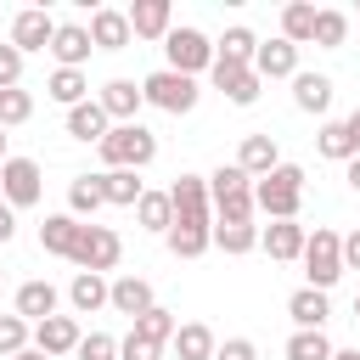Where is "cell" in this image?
I'll return each instance as SVG.
<instances>
[{
    "mask_svg": "<svg viewBox=\"0 0 360 360\" xmlns=\"http://www.w3.org/2000/svg\"><path fill=\"white\" fill-rule=\"evenodd\" d=\"M174 28V6L169 0H135L129 6V34L135 39H169Z\"/></svg>",
    "mask_w": 360,
    "mask_h": 360,
    "instance_id": "cell-13",
    "label": "cell"
},
{
    "mask_svg": "<svg viewBox=\"0 0 360 360\" xmlns=\"http://www.w3.org/2000/svg\"><path fill=\"white\" fill-rule=\"evenodd\" d=\"M292 101H298V112H326L332 107V79L326 73H298L292 79Z\"/></svg>",
    "mask_w": 360,
    "mask_h": 360,
    "instance_id": "cell-28",
    "label": "cell"
},
{
    "mask_svg": "<svg viewBox=\"0 0 360 360\" xmlns=\"http://www.w3.org/2000/svg\"><path fill=\"white\" fill-rule=\"evenodd\" d=\"M315 152H321V158H338V163H349V158H354V146H349V129H343V124H321V135H315Z\"/></svg>",
    "mask_w": 360,
    "mask_h": 360,
    "instance_id": "cell-40",
    "label": "cell"
},
{
    "mask_svg": "<svg viewBox=\"0 0 360 360\" xmlns=\"http://www.w3.org/2000/svg\"><path fill=\"white\" fill-rule=\"evenodd\" d=\"M11 236H17V208H11L6 197H0V248H6Z\"/></svg>",
    "mask_w": 360,
    "mask_h": 360,
    "instance_id": "cell-46",
    "label": "cell"
},
{
    "mask_svg": "<svg viewBox=\"0 0 360 360\" xmlns=\"http://www.w3.org/2000/svg\"><path fill=\"white\" fill-rule=\"evenodd\" d=\"M0 163H6V129H0Z\"/></svg>",
    "mask_w": 360,
    "mask_h": 360,
    "instance_id": "cell-52",
    "label": "cell"
},
{
    "mask_svg": "<svg viewBox=\"0 0 360 360\" xmlns=\"http://www.w3.org/2000/svg\"><path fill=\"white\" fill-rule=\"evenodd\" d=\"M287 315H292V326H298V332H321V326H326V315H332V304H326V292L298 287V292L287 298Z\"/></svg>",
    "mask_w": 360,
    "mask_h": 360,
    "instance_id": "cell-24",
    "label": "cell"
},
{
    "mask_svg": "<svg viewBox=\"0 0 360 360\" xmlns=\"http://www.w3.org/2000/svg\"><path fill=\"white\" fill-rule=\"evenodd\" d=\"M152 304H158V298H152V281H146V276H118V281H112V309H118V315L141 321Z\"/></svg>",
    "mask_w": 360,
    "mask_h": 360,
    "instance_id": "cell-23",
    "label": "cell"
},
{
    "mask_svg": "<svg viewBox=\"0 0 360 360\" xmlns=\"http://www.w3.org/2000/svg\"><path fill=\"white\" fill-rule=\"evenodd\" d=\"M34 118V96L17 84V90H0V129H17Z\"/></svg>",
    "mask_w": 360,
    "mask_h": 360,
    "instance_id": "cell-38",
    "label": "cell"
},
{
    "mask_svg": "<svg viewBox=\"0 0 360 360\" xmlns=\"http://www.w3.org/2000/svg\"><path fill=\"white\" fill-rule=\"evenodd\" d=\"M0 197H6L11 208H34V202L45 197L39 163H34V158H6V163H0Z\"/></svg>",
    "mask_w": 360,
    "mask_h": 360,
    "instance_id": "cell-8",
    "label": "cell"
},
{
    "mask_svg": "<svg viewBox=\"0 0 360 360\" xmlns=\"http://www.w3.org/2000/svg\"><path fill=\"white\" fill-rule=\"evenodd\" d=\"M219 51V62H242V68H253V56H259V39H253V28H225V39L214 45Z\"/></svg>",
    "mask_w": 360,
    "mask_h": 360,
    "instance_id": "cell-34",
    "label": "cell"
},
{
    "mask_svg": "<svg viewBox=\"0 0 360 360\" xmlns=\"http://www.w3.org/2000/svg\"><path fill=\"white\" fill-rule=\"evenodd\" d=\"M343 180H349V186L360 191V158H349V174H343Z\"/></svg>",
    "mask_w": 360,
    "mask_h": 360,
    "instance_id": "cell-49",
    "label": "cell"
},
{
    "mask_svg": "<svg viewBox=\"0 0 360 360\" xmlns=\"http://www.w3.org/2000/svg\"><path fill=\"white\" fill-rule=\"evenodd\" d=\"M17 84H22V51L6 39L0 45V90H17Z\"/></svg>",
    "mask_w": 360,
    "mask_h": 360,
    "instance_id": "cell-43",
    "label": "cell"
},
{
    "mask_svg": "<svg viewBox=\"0 0 360 360\" xmlns=\"http://www.w3.org/2000/svg\"><path fill=\"white\" fill-rule=\"evenodd\" d=\"M28 349V321L22 315H0V360H17Z\"/></svg>",
    "mask_w": 360,
    "mask_h": 360,
    "instance_id": "cell-41",
    "label": "cell"
},
{
    "mask_svg": "<svg viewBox=\"0 0 360 360\" xmlns=\"http://www.w3.org/2000/svg\"><path fill=\"white\" fill-rule=\"evenodd\" d=\"M236 169H242L248 180H264L270 169H281V146H276V135H248L242 152H236Z\"/></svg>",
    "mask_w": 360,
    "mask_h": 360,
    "instance_id": "cell-19",
    "label": "cell"
},
{
    "mask_svg": "<svg viewBox=\"0 0 360 360\" xmlns=\"http://www.w3.org/2000/svg\"><path fill=\"white\" fill-rule=\"evenodd\" d=\"M304 276H309L315 292H326L343 276V236L338 231H326V225L309 231V242H304Z\"/></svg>",
    "mask_w": 360,
    "mask_h": 360,
    "instance_id": "cell-5",
    "label": "cell"
},
{
    "mask_svg": "<svg viewBox=\"0 0 360 360\" xmlns=\"http://www.w3.org/2000/svg\"><path fill=\"white\" fill-rule=\"evenodd\" d=\"M90 51H96V39H90V28H84V22H56V39H51L56 68H79Z\"/></svg>",
    "mask_w": 360,
    "mask_h": 360,
    "instance_id": "cell-20",
    "label": "cell"
},
{
    "mask_svg": "<svg viewBox=\"0 0 360 360\" xmlns=\"http://www.w3.org/2000/svg\"><path fill=\"white\" fill-rule=\"evenodd\" d=\"M79 343H84V332H79V321H73V315H51V321H39V326H34V349H39L45 360L73 354Z\"/></svg>",
    "mask_w": 360,
    "mask_h": 360,
    "instance_id": "cell-12",
    "label": "cell"
},
{
    "mask_svg": "<svg viewBox=\"0 0 360 360\" xmlns=\"http://www.w3.org/2000/svg\"><path fill=\"white\" fill-rule=\"evenodd\" d=\"M118 259H124V242H118V231H107V225H84L73 264H79V270H90V276H101V270H118Z\"/></svg>",
    "mask_w": 360,
    "mask_h": 360,
    "instance_id": "cell-9",
    "label": "cell"
},
{
    "mask_svg": "<svg viewBox=\"0 0 360 360\" xmlns=\"http://www.w3.org/2000/svg\"><path fill=\"white\" fill-rule=\"evenodd\" d=\"M17 360H45V354H39V349H22V354H17Z\"/></svg>",
    "mask_w": 360,
    "mask_h": 360,
    "instance_id": "cell-51",
    "label": "cell"
},
{
    "mask_svg": "<svg viewBox=\"0 0 360 360\" xmlns=\"http://www.w3.org/2000/svg\"><path fill=\"white\" fill-rule=\"evenodd\" d=\"M208 79H214V90H225L231 107H253V101H259V84H264L253 68H242V62H219V56H214Z\"/></svg>",
    "mask_w": 360,
    "mask_h": 360,
    "instance_id": "cell-11",
    "label": "cell"
},
{
    "mask_svg": "<svg viewBox=\"0 0 360 360\" xmlns=\"http://www.w3.org/2000/svg\"><path fill=\"white\" fill-rule=\"evenodd\" d=\"M56 298H62V292H56L51 281H22V287H17V315H22L28 326H39V321L56 315Z\"/></svg>",
    "mask_w": 360,
    "mask_h": 360,
    "instance_id": "cell-22",
    "label": "cell"
},
{
    "mask_svg": "<svg viewBox=\"0 0 360 360\" xmlns=\"http://www.w3.org/2000/svg\"><path fill=\"white\" fill-rule=\"evenodd\" d=\"M96 152H101V163H107V169H135V174H141V169L158 158V135H152L141 118H135V124H112V129L101 135V146H96Z\"/></svg>",
    "mask_w": 360,
    "mask_h": 360,
    "instance_id": "cell-1",
    "label": "cell"
},
{
    "mask_svg": "<svg viewBox=\"0 0 360 360\" xmlns=\"http://www.w3.org/2000/svg\"><path fill=\"white\" fill-rule=\"evenodd\" d=\"M141 96L158 107V112H191L197 107V96H202V84L197 79H186V73H174V68H158V73H146L141 79Z\"/></svg>",
    "mask_w": 360,
    "mask_h": 360,
    "instance_id": "cell-4",
    "label": "cell"
},
{
    "mask_svg": "<svg viewBox=\"0 0 360 360\" xmlns=\"http://www.w3.org/2000/svg\"><path fill=\"white\" fill-rule=\"evenodd\" d=\"M79 360H118V338H107V332H90L79 349H73Z\"/></svg>",
    "mask_w": 360,
    "mask_h": 360,
    "instance_id": "cell-42",
    "label": "cell"
},
{
    "mask_svg": "<svg viewBox=\"0 0 360 360\" xmlns=\"http://www.w3.org/2000/svg\"><path fill=\"white\" fill-rule=\"evenodd\" d=\"M101 191H107L112 208H135V202L146 197V186H141L135 169H107V174H101Z\"/></svg>",
    "mask_w": 360,
    "mask_h": 360,
    "instance_id": "cell-29",
    "label": "cell"
},
{
    "mask_svg": "<svg viewBox=\"0 0 360 360\" xmlns=\"http://www.w3.org/2000/svg\"><path fill=\"white\" fill-rule=\"evenodd\" d=\"M90 39H96V51H124L135 34H129V11H112V6H96L90 11Z\"/></svg>",
    "mask_w": 360,
    "mask_h": 360,
    "instance_id": "cell-14",
    "label": "cell"
},
{
    "mask_svg": "<svg viewBox=\"0 0 360 360\" xmlns=\"http://www.w3.org/2000/svg\"><path fill=\"white\" fill-rule=\"evenodd\" d=\"M281 39H292V45H309L315 39V6L309 0L281 6Z\"/></svg>",
    "mask_w": 360,
    "mask_h": 360,
    "instance_id": "cell-33",
    "label": "cell"
},
{
    "mask_svg": "<svg viewBox=\"0 0 360 360\" xmlns=\"http://www.w3.org/2000/svg\"><path fill=\"white\" fill-rule=\"evenodd\" d=\"M118 360H163V349H158V343H141V338L129 332V338L118 343Z\"/></svg>",
    "mask_w": 360,
    "mask_h": 360,
    "instance_id": "cell-44",
    "label": "cell"
},
{
    "mask_svg": "<svg viewBox=\"0 0 360 360\" xmlns=\"http://www.w3.org/2000/svg\"><path fill=\"white\" fill-rule=\"evenodd\" d=\"M208 202H214V225H242L253 219V180L236 163H225L208 174Z\"/></svg>",
    "mask_w": 360,
    "mask_h": 360,
    "instance_id": "cell-3",
    "label": "cell"
},
{
    "mask_svg": "<svg viewBox=\"0 0 360 360\" xmlns=\"http://www.w3.org/2000/svg\"><path fill=\"white\" fill-rule=\"evenodd\" d=\"M343 39H349V17H343V11H332V6H321V11H315V39H309V45L338 51Z\"/></svg>",
    "mask_w": 360,
    "mask_h": 360,
    "instance_id": "cell-35",
    "label": "cell"
},
{
    "mask_svg": "<svg viewBox=\"0 0 360 360\" xmlns=\"http://www.w3.org/2000/svg\"><path fill=\"white\" fill-rule=\"evenodd\" d=\"M169 202H174V225H186V231H214L208 174H180V180L169 186Z\"/></svg>",
    "mask_w": 360,
    "mask_h": 360,
    "instance_id": "cell-6",
    "label": "cell"
},
{
    "mask_svg": "<svg viewBox=\"0 0 360 360\" xmlns=\"http://www.w3.org/2000/svg\"><path fill=\"white\" fill-rule=\"evenodd\" d=\"M96 208H107L101 174H79V180L68 186V214H73V219H84V214H96Z\"/></svg>",
    "mask_w": 360,
    "mask_h": 360,
    "instance_id": "cell-31",
    "label": "cell"
},
{
    "mask_svg": "<svg viewBox=\"0 0 360 360\" xmlns=\"http://www.w3.org/2000/svg\"><path fill=\"white\" fill-rule=\"evenodd\" d=\"M214 248H225V253H253V248H259V225H253V219H242V225H214Z\"/></svg>",
    "mask_w": 360,
    "mask_h": 360,
    "instance_id": "cell-36",
    "label": "cell"
},
{
    "mask_svg": "<svg viewBox=\"0 0 360 360\" xmlns=\"http://www.w3.org/2000/svg\"><path fill=\"white\" fill-rule=\"evenodd\" d=\"M253 73L259 79H298V45L292 39H264L259 56H253Z\"/></svg>",
    "mask_w": 360,
    "mask_h": 360,
    "instance_id": "cell-18",
    "label": "cell"
},
{
    "mask_svg": "<svg viewBox=\"0 0 360 360\" xmlns=\"http://www.w3.org/2000/svg\"><path fill=\"white\" fill-rule=\"evenodd\" d=\"M332 360H360V349H338V354H332Z\"/></svg>",
    "mask_w": 360,
    "mask_h": 360,
    "instance_id": "cell-50",
    "label": "cell"
},
{
    "mask_svg": "<svg viewBox=\"0 0 360 360\" xmlns=\"http://www.w3.org/2000/svg\"><path fill=\"white\" fill-rule=\"evenodd\" d=\"M214 349H219V343H214V332H208L202 321H186V326L174 332V343H169L174 360H214Z\"/></svg>",
    "mask_w": 360,
    "mask_h": 360,
    "instance_id": "cell-26",
    "label": "cell"
},
{
    "mask_svg": "<svg viewBox=\"0 0 360 360\" xmlns=\"http://www.w3.org/2000/svg\"><path fill=\"white\" fill-rule=\"evenodd\" d=\"M0 276H6V270H0Z\"/></svg>",
    "mask_w": 360,
    "mask_h": 360,
    "instance_id": "cell-54",
    "label": "cell"
},
{
    "mask_svg": "<svg viewBox=\"0 0 360 360\" xmlns=\"http://www.w3.org/2000/svg\"><path fill=\"white\" fill-rule=\"evenodd\" d=\"M107 129H112V118L101 112V101H79V107H68V135H73V141H96V146H101Z\"/></svg>",
    "mask_w": 360,
    "mask_h": 360,
    "instance_id": "cell-25",
    "label": "cell"
},
{
    "mask_svg": "<svg viewBox=\"0 0 360 360\" xmlns=\"http://www.w3.org/2000/svg\"><path fill=\"white\" fill-rule=\"evenodd\" d=\"M84 90H90V79H84L79 68H56V73L45 79V96H51V101H62V107H79V101H90Z\"/></svg>",
    "mask_w": 360,
    "mask_h": 360,
    "instance_id": "cell-30",
    "label": "cell"
},
{
    "mask_svg": "<svg viewBox=\"0 0 360 360\" xmlns=\"http://www.w3.org/2000/svg\"><path fill=\"white\" fill-rule=\"evenodd\" d=\"M79 236H84V219H73V214H45V225H39V248L56 259H73Z\"/></svg>",
    "mask_w": 360,
    "mask_h": 360,
    "instance_id": "cell-16",
    "label": "cell"
},
{
    "mask_svg": "<svg viewBox=\"0 0 360 360\" xmlns=\"http://www.w3.org/2000/svg\"><path fill=\"white\" fill-rule=\"evenodd\" d=\"M214 360H259V349H253V338H225L214 349Z\"/></svg>",
    "mask_w": 360,
    "mask_h": 360,
    "instance_id": "cell-45",
    "label": "cell"
},
{
    "mask_svg": "<svg viewBox=\"0 0 360 360\" xmlns=\"http://www.w3.org/2000/svg\"><path fill=\"white\" fill-rule=\"evenodd\" d=\"M51 39H56V17L45 11V6H22L17 17H11V45L28 56V51H51Z\"/></svg>",
    "mask_w": 360,
    "mask_h": 360,
    "instance_id": "cell-10",
    "label": "cell"
},
{
    "mask_svg": "<svg viewBox=\"0 0 360 360\" xmlns=\"http://www.w3.org/2000/svg\"><path fill=\"white\" fill-rule=\"evenodd\" d=\"M332 338L326 332H292L287 338V360H332Z\"/></svg>",
    "mask_w": 360,
    "mask_h": 360,
    "instance_id": "cell-37",
    "label": "cell"
},
{
    "mask_svg": "<svg viewBox=\"0 0 360 360\" xmlns=\"http://www.w3.org/2000/svg\"><path fill=\"white\" fill-rule=\"evenodd\" d=\"M298 202H304V169L298 163H281L264 180H253V208L264 219H298Z\"/></svg>",
    "mask_w": 360,
    "mask_h": 360,
    "instance_id": "cell-2",
    "label": "cell"
},
{
    "mask_svg": "<svg viewBox=\"0 0 360 360\" xmlns=\"http://www.w3.org/2000/svg\"><path fill=\"white\" fill-rule=\"evenodd\" d=\"M129 332H135L141 343H158V349H169V343H174V332H180V321H174V309L152 304V309H146V315H141V321H135Z\"/></svg>",
    "mask_w": 360,
    "mask_h": 360,
    "instance_id": "cell-27",
    "label": "cell"
},
{
    "mask_svg": "<svg viewBox=\"0 0 360 360\" xmlns=\"http://www.w3.org/2000/svg\"><path fill=\"white\" fill-rule=\"evenodd\" d=\"M208 248H214V231H186V225L169 231V253H174V259H197V253H208Z\"/></svg>",
    "mask_w": 360,
    "mask_h": 360,
    "instance_id": "cell-39",
    "label": "cell"
},
{
    "mask_svg": "<svg viewBox=\"0 0 360 360\" xmlns=\"http://www.w3.org/2000/svg\"><path fill=\"white\" fill-rule=\"evenodd\" d=\"M343 129H349V146H354V158H360V107L343 118Z\"/></svg>",
    "mask_w": 360,
    "mask_h": 360,
    "instance_id": "cell-48",
    "label": "cell"
},
{
    "mask_svg": "<svg viewBox=\"0 0 360 360\" xmlns=\"http://www.w3.org/2000/svg\"><path fill=\"white\" fill-rule=\"evenodd\" d=\"M343 270H360V231L343 236Z\"/></svg>",
    "mask_w": 360,
    "mask_h": 360,
    "instance_id": "cell-47",
    "label": "cell"
},
{
    "mask_svg": "<svg viewBox=\"0 0 360 360\" xmlns=\"http://www.w3.org/2000/svg\"><path fill=\"white\" fill-rule=\"evenodd\" d=\"M354 321H360V292H354Z\"/></svg>",
    "mask_w": 360,
    "mask_h": 360,
    "instance_id": "cell-53",
    "label": "cell"
},
{
    "mask_svg": "<svg viewBox=\"0 0 360 360\" xmlns=\"http://www.w3.org/2000/svg\"><path fill=\"white\" fill-rule=\"evenodd\" d=\"M163 56H169V68H174V73L197 79V73H208V68H214V56H219V51L208 45V34H202V28H169Z\"/></svg>",
    "mask_w": 360,
    "mask_h": 360,
    "instance_id": "cell-7",
    "label": "cell"
},
{
    "mask_svg": "<svg viewBox=\"0 0 360 360\" xmlns=\"http://www.w3.org/2000/svg\"><path fill=\"white\" fill-rule=\"evenodd\" d=\"M135 219H141L146 231L169 236V231H174V202H169V191H146V197L135 202Z\"/></svg>",
    "mask_w": 360,
    "mask_h": 360,
    "instance_id": "cell-32",
    "label": "cell"
},
{
    "mask_svg": "<svg viewBox=\"0 0 360 360\" xmlns=\"http://www.w3.org/2000/svg\"><path fill=\"white\" fill-rule=\"evenodd\" d=\"M304 242H309V231H304L298 219H270V225L259 231V248H264L270 259H304Z\"/></svg>",
    "mask_w": 360,
    "mask_h": 360,
    "instance_id": "cell-17",
    "label": "cell"
},
{
    "mask_svg": "<svg viewBox=\"0 0 360 360\" xmlns=\"http://www.w3.org/2000/svg\"><path fill=\"white\" fill-rule=\"evenodd\" d=\"M68 304H73L79 315H96V309H107V304H112V281H107V276L79 270V276L68 281Z\"/></svg>",
    "mask_w": 360,
    "mask_h": 360,
    "instance_id": "cell-21",
    "label": "cell"
},
{
    "mask_svg": "<svg viewBox=\"0 0 360 360\" xmlns=\"http://www.w3.org/2000/svg\"><path fill=\"white\" fill-rule=\"evenodd\" d=\"M96 101H101V112H107L112 124H135V112H141V101H146V96H141V84H135V79H107Z\"/></svg>",
    "mask_w": 360,
    "mask_h": 360,
    "instance_id": "cell-15",
    "label": "cell"
}]
</instances>
